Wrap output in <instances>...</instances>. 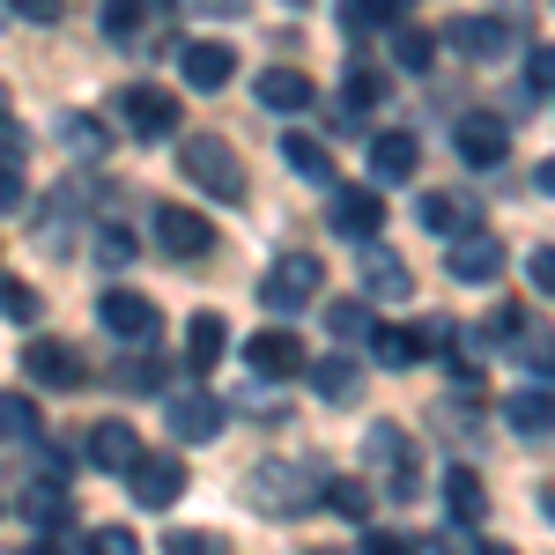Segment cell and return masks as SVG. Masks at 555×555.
<instances>
[{
	"label": "cell",
	"instance_id": "1",
	"mask_svg": "<svg viewBox=\"0 0 555 555\" xmlns=\"http://www.w3.org/2000/svg\"><path fill=\"white\" fill-rule=\"evenodd\" d=\"M178 171H185V185H201L208 201H222V208H237L253 185H245V164H237V149L222 141V133H193L185 149H178Z\"/></svg>",
	"mask_w": 555,
	"mask_h": 555
},
{
	"label": "cell",
	"instance_id": "2",
	"mask_svg": "<svg viewBox=\"0 0 555 555\" xmlns=\"http://www.w3.org/2000/svg\"><path fill=\"white\" fill-rule=\"evenodd\" d=\"M319 282H326V274H319L311 253H282L259 274V304H267V311H304V304H319Z\"/></svg>",
	"mask_w": 555,
	"mask_h": 555
},
{
	"label": "cell",
	"instance_id": "3",
	"mask_svg": "<svg viewBox=\"0 0 555 555\" xmlns=\"http://www.w3.org/2000/svg\"><path fill=\"white\" fill-rule=\"evenodd\" d=\"M245 496H253L259 512L289 518V512H297V504H311V496H326V481H311V474H297V467H289V460H267V467L253 474V489H245Z\"/></svg>",
	"mask_w": 555,
	"mask_h": 555
},
{
	"label": "cell",
	"instance_id": "4",
	"mask_svg": "<svg viewBox=\"0 0 555 555\" xmlns=\"http://www.w3.org/2000/svg\"><path fill=\"white\" fill-rule=\"evenodd\" d=\"M96 319H104V326H112L127 348H156V334H164V311L141 297V289H104Z\"/></svg>",
	"mask_w": 555,
	"mask_h": 555
},
{
	"label": "cell",
	"instance_id": "5",
	"mask_svg": "<svg viewBox=\"0 0 555 555\" xmlns=\"http://www.w3.org/2000/svg\"><path fill=\"white\" fill-rule=\"evenodd\" d=\"M149 237H156V245H164L171 259H201V253L215 245V230H208V222H201L193 208H178V201H164V208L149 215Z\"/></svg>",
	"mask_w": 555,
	"mask_h": 555
},
{
	"label": "cell",
	"instance_id": "6",
	"mask_svg": "<svg viewBox=\"0 0 555 555\" xmlns=\"http://www.w3.org/2000/svg\"><path fill=\"white\" fill-rule=\"evenodd\" d=\"M23 378L67 392V385L89 378V363H82V348H75V341H23Z\"/></svg>",
	"mask_w": 555,
	"mask_h": 555
},
{
	"label": "cell",
	"instance_id": "7",
	"mask_svg": "<svg viewBox=\"0 0 555 555\" xmlns=\"http://www.w3.org/2000/svg\"><path fill=\"white\" fill-rule=\"evenodd\" d=\"M444 274H452V282H474V289L496 282V274H504V237H496V230H467V237L444 253Z\"/></svg>",
	"mask_w": 555,
	"mask_h": 555
},
{
	"label": "cell",
	"instance_id": "8",
	"mask_svg": "<svg viewBox=\"0 0 555 555\" xmlns=\"http://www.w3.org/2000/svg\"><path fill=\"white\" fill-rule=\"evenodd\" d=\"M119 119L141 141H164V133H178V96L171 89H119Z\"/></svg>",
	"mask_w": 555,
	"mask_h": 555
},
{
	"label": "cell",
	"instance_id": "9",
	"mask_svg": "<svg viewBox=\"0 0 555 555\" xmlns=\"http://www.w3.org/2000/svg\"><path fill=\"white\" fill-rule=\"evenodd\" d=\"M245 363H253V378H297V371H311V363H304V341L289 326L253 334V341H245Z\"/></svg>",
	"mask_w": 555,
	"mask_h": 555
},
{
	"label": "cell",
	"instance_id": "10",
	"mask_svg": "<svg viewBox=\"0 0 555 555\" xmlns=\"http://www.w3.org/2000/svg\"><path fill=\"white\" fill-rule=\"evenodd\" d=\"M326 215H334V230H341V237H356V245H371V237L385 230V201H378V185H341Z\"/></svg>",
	"mask_w": 555,
	"mask_h": 555
},
{
	"label": "cell",
	"instance_id": "11",
	"mask_svg": "<svg viewBox=\"0 0 555 555\" xmlns=\"http://www.w3.org/2000/svg\"><path fill=\"white\" fill-rule=\"evenodd\" d=\"M127 489H133V504L164 512V504L185 496V460H156V452H141V467L127 474Z\"/></svg>",
	"mask_w": 555,
	"mask_h": 555
},
{
	"label": "cell",
	"instance_id": "12",
	"mask_svg": "<svg viewBox=\"0 0 555 555\" xmlns=\"http://www.w3.org/2000/svg\"><path fill=\"white\" fill-rule=\"evenodd\" d=\"M415 164H423V149H415V133L385 127L378 141H371V185H408V178H415Z\"/></svg>",
	"mask_w": 555,
	"mask_h": 555
},
{
	"label": "cell",
	"instance_id": "13",
	"mask_svg": "<svg viewBox=\"0 0 555 555\" xmlns=\"http://www.w3.org/2000/svg\"><path fill=\"white\" fill-rule=\"evenodd\" d=\"M452 52H467V60H496V52H512V23H496V15H460L452 30H444Z\"/></svg>",
	"mask_w": 555,
	"mask_h": 555
},
{
	"label": "cell",
	"instance_id": "14",
	"mask_svg": "<svg viewBox=\"0 0 555 555\" xmlns=\"http://www.w3.org/2000/svg\"><path fill=\"white\" fill-rule=\"evenodd\" d=\"M415 215H423V230H429V237H452V245H460L474 222H481L467 193H423V201H415Z\"/></svg>",
	"mask_w": 555,
	"mask_h": 555
},
{
	"label": "cell",
	"instance_id": "15",
	"mask_svg": "<svg viewBox=\"0 0 555 555\" xmlns=\"http://www.w3.org/2000/svg\"><path fill=\"white\" fill-rule=\"evenodd\" d=\"M222 423H230V408H222L215 392H185V400H171V437H185V444H208Z\"/></svg>",
	"mask_w": 555,
	"mask_h": 555
},
{
	"label": "cell",
	"instance_id": "16",
	"mask_svg": "<svg viewBox=\"0 0 555 555\" xmlns=\"http://www.w3.org/2000/svg\"><path fill=\"white\" fill-rule=\"evenodd\" d=\"M460 156H467L474 171H496V164L512 156V133L496 127L489 112H474V119H460Z\"/></svg>",
	"mask_w": 555,
	"mask_h": 555
},
{
	"label": "cell",
	"instance_id": "17",
	"mask_svg": "<svg viewBox=\"0 0 555 555\" xmlns=\"http://www.w3.org/2000/svg\"><path fill=\"white\" fill-rule=\"evenodd\" d=\"M363 289L385 304H400L408 289H415V274H408V259L392 253V245H363Z\"/></svg>",
	"mask_w": 555,
	"mask_h": 555
},
{
	"label": "cell",
	"instance_id": "18",
	"mask_svg": "<svg viewBox=\"0 0 555 555\" xmlns=\"http://www.w3.org/2000/svg\"><path fill=\"white\" fill-rule=\"evenodd\" d=\"M89 467L133 474V467H141V437H133L127 423H96V429H89Z\"/></svg>",
	"mask_w": 555,
	"mask_h": 555
},
{
	"label": "cell",
	"instance_id": "19",
	"mask_svg": "<svg viewBox=\"0 0 555 555\" xmlns=\"http://www.w3.org/2000/svg\"><path fill=\"white\" fill-rule=\"evenodd\" d=\"M253 96L267 104V112H304V104H319L311 75H297V67H267V75L253 82Z\"/></svg>",
	"mask_w": 555,
	"mask_h": 555
},
{
	"label": "cell",
	"instance_id": "20",
	"mask_svg": "<svg viewBox=\"0 0 555 555\" xmlns=\"http://www.w3.org/2000/svg\"><path fill=\"white\" fill-rule=\"evenodd\" d=\"M504 423L526 429V437H548L555 429V392L548 385H518V392H504Z\"/></svg>",
	"mask_w": 555,
	"mask_h": 555
},
{
	"label": "cell",
	"instance_id": "21",
	"mask_svg": "<svg viewBox=\"0 0 555 555\" xmlns=\"http://www.w3.org/2000/svg\"><path fill=\"white\" fill-rule=\"evenodd\" d=\"M178 67H185V82H193V89H222L230 75H237V52L201 38V44H185V52H178Z\"/></svg>",
	"mask_w": 555,
	"mask_h": 555
},
{
	"label": "cell",
	"instance_id": "22",
	"mask_svg": "<svg viewBox=\"0 0 555 555\" xmlns=\"http://www.w3.org/2000/svg\"><path fill=\"white\" fill-rule=\"evenodd\" d=\"M15 504H23V518H30V526H44V533H60V526H67V489H60L52 474H30Z\"/></svg>",
	"mask_w": 555,
	"mask_h": 555
},
{
	"label": "cell",
	"instance_id": "23",
	"mask_svg": "<svg viewBox=\"0 0 555 555\" xmlns=\"http://www.w3.org/2000/svg\"><path fill=\"white\" fill-rule=\"evenodd\" d=\"M222 348H230L222 311H193V326H185V363H193V371H215V363H222Z\"/></svg>",
	"mask_w": 555,
	"mask_h": 555
},
{
	"label": "cell",
	"instance_id": "24",
	"mask_svg": "<svg viewBox=\"0 0 555 555\" xmlns=\"http://www.w3.org/2000/svg\"><path fill=\"white\" fill-rule=\"evenodd\" d=\"M356 385H363V371H356L348 356H319V363H311V392H319V400H334V408L356 400Z\"/></svg>",
	"mask_w": 555,
	"mask_h": 555
},
{
	"label": "cell",
	"instance_id": "25",
	"mask_svg": "<svg viewBox=\"0 0 555 555\" xmlns=\"http://www.w3.org/2000/svg\"><path fill=\"white\" fill-rule=\"evenodd\" d=\"M444 504H452V518H460V526H474V518L489 512V496H481V474H474V467H452V474H444Z\"/></svg>",
	"mask_w": 555,
	"mask_h": 555
},
{
	"label": "cell",
	"instance_id": "26",
	"mask_svg": "<svg viewBox=\"0 0 555 555\" xmlns=\"http://www.w3.org/2000/svg\"><path fill=\"white\" fill-rule=\"evenodd\" d=\"M371 348H378L385 371H408V363H423V356H429L423 334H408V326H378V334H371Z\"/></svg>",
	"mask_w": 555,
	"mask_h": 555
},
{
	"label": "cell",
	"instance_id": "27",
	"mask_svg": "<svg viewBox=\"0 0 555 555\" xmlns=\"http://www.w3.org/2000/svg\"><path fill=\"white\" fill-rule=\"evenodd\" d=\"M282 156H289V171H297V178H319V185L334 178V156H326V141H311V133H289V141H282Z\"/></svg>",
	"mask_w": 555,
	"mask_h": 555
},
{
	"label": "cell",
	"instance_id": "28",
	"mask_svg": "<svg viewBox=\"0 0 555 555\" xmlns=\"http://www.w3.org/2000/svg\"><path fill=\"white\" fill-rule=\"evenodd\" d=\"M149 23V0H104V38L112 44H133Z\"/></svg>",
	"mask_w": 555,
	"mask_h": 555
},
{
	"label": "cell",
	"instance_id": "29",
	"mask_svg": "<svg viewBox=\"0 0 555 555\" xmlns=\"http://www.w3.org/2000/svg\"><path fill=\"white\" fill-rule=\"evenodd\" d=\"M363 452H371L378 467H392V474H400V489H408V437H400L392 423H378V429H371V437H363Z\"/></svg>",
	"mask_w": 555,
	"mask_h": 555
},
{
	"label": "cell",
	"instance_id": "30",
	"mask_svg": "<svg viewBox=\"0 0 555 555\" xmlns=\"http://www.w3.org/2000/svg\"><path fill=\"white\" fill-rule=\"evenodd\" d=\"M112 385H119V392H164V363L141 348V356H127V363L112 371Z\"/></svg>",
	"mask_w": 555,
	"mask_h": 555
},
{
	"label": "cell",
	"instance_id": "31",
	"mask_svg": "<svg viewBox=\"0 0 555 555\" xmlns=\"http://www.w3.org/2000/svg\"><path fill=\"white\" fill-rule=\"evenodd\" d=\"M385 67H371V60H356V67H348V104H356V112H363V104H385Z\"/></svg>",
	"mask_w": 555,
	"mask_h": 555
},
{
	"label": "cell",
	"instance_id": "32",
	"mask_svg": "<svg viewBox=\"0 0 555 555\" xmlns=\"http://www.w3.org/2000/svg\"><path fill=\"white\" fill-rule=\"evenodd\" d=\"M0 437H15V444L38 437V408H30L23 392H0Z\"/></svg>",
	"mask_w": 555,
	"mask_h": 555
},
{
	"label": "cell",
	"instance_id": "33",
	"mask_svg": "<svg viewBox=\"0 0 555 555\" xmlns=\"http://www.w3.org/2000/svg\"><path fill=\"white\" fill-rule=\"evenodd\" d=\"M392 60H400L408 75H423L429 60H437V38H429V30H400V44H392Z\"/></svg>",
	"mask_w": 555,
	"mask_h": 555
},
{
	"label": "cell",
	"instance_id": "34",
	"mask_svg": "<svg viewBox=\"0 0 555 555\" xmlns=\"http://www.w3.org/2000/svg\"><path fill=\"white\" fill-rule=\"evenodd\" d=\"M326 326H334V334H341V341H371V334H378V326H371V311H363V304H334V311H326Z\"/></svg>",
	"mask_w": 555,
	"mask_h": 555
},
{
	"label": "cell",
	"instance_id": "35",
	"mask_svg": "<svg viewBox=\"0 0 555 555\" xmlns=\"http://www.w3.org/2000/svg\"><path fill=\"white\" fill-rule=\"evenodd\" d=\"M0 311H8L15 326H30V319H38V289H23L15 274H0Z\"/></svg>",
	"mask_w": 555,
	"mask_h": 555
},
{
	"label": "cell",
	"instance_id": "36",
	"mask_svg": "<svg viewBox=\"0 0 555 555\" xmlns=\"http://www.w3.org/2000/svg\"><path fill=\"white\" fill-rule=\"evenodd\" d=\"M164 548H171V555H230V541H222V533H193V526H178Z\"/></svg>",
	"mask_w": 555,
	"mask_h": 555
},
{
	"label": "cell",
	"instance_id": "37",
	"mask_svg": "<svg viewBox=\"0 0 555 555\" xmlns=\"http://www.w3.org/2000/svg\"><path fill=\"white\" fill-rule=\"evenodd\" d=\"M326 504H334L341 518H363L371 512V489H363V481H326Z\"/></svg>",
	"mask_w": 555,
	"mask_h": 555
},
{
	"label": "cell",
	"instance_id": "38",
	"mask_svg": "<svg viewBox=\"0 0 555 555\" xmlns=\"http://www.w3.org/2000/svg\"><path fill=\"white\" fill-rule=\"evenodd\" d=\"M518 363L548 378V371H555V334H526V341H518Z\"/></svg>",
	"mask_w": 555,
	"mask_h": 555
},
{
	"label": "cell",
	"instance_id": "39",
	"mask_svg": "<svg viewBox=\"0 0 555 555\" xmlns=\"http://www.w3.org/2000/svg\"><path fill=\"white\" fill-rule=\"evenodd\" d=\"M408 0H348V23H400Z\"/></svg>",
	"mask_w": 555,
	"mask_h": 555
},
{
	"label": "cell",
	"instance_id": "40",
	"mask_svg": "<svg viewBox=\"0 0 555 555\" xmlns=\"http://www.w3.org/2000/svg\"><path fill=\"white\" fill-rule=\"evenodd\" d=\"M82 548H89V555H141V541H133V533H119V526H96Z\"/></svg>",
	"mask_w": 555,
	"mask_h": 555
},
{
	"label": "cell",
	"instance_id": "41",
	"mask_svg": "<svg viewBox=\"0 0 555 555\" xmlns=\"http://www.w3.org/2000/svg\"><path fill=\"white\" fill-rule=\"evenodd\" d=\"M356 555H415V541H400V533H385V526H371Z\"/></svg>",
	"mask_w": 555,
	"mask_h": 555
},
{
	"label": "cell",
	"instance_id": "42",
	"mask_svg": "<svg viewBox=\"0 0 555 555\" xmlns=\"http://www.w3.org/2000/svg\"><path fill=\"white\" fill-rule=\"evenodd\" d=\"M15 208H23V164L0 156V215H15Z\"/></svg>",
	"mask_w": 555,
	"mask_h": 555
},
{
	"label": "cell",
	"instance_id": "43",
	"mask_svg": "<svg viewBox=\"0 0 555 555\" xmlns=\"http://www.w3.org/2000/svg\"><path fill=\"white\" fill-rule=\"evenodd\" d=\"M67 141H75L82 156H104V127H96V119H67Z\"/></svg>",
	"mask_w": 555,
	"mask_h": 555
},
{
	"label": "cell",
	"instance_id": "44",
	"mask_svg": "<svg viewBox=\"0 0 555 555\" xmlns=\"http://www.w3.org/2000/svg\"><path fill=\"white\" fill-rule=\"evenodd\" d=\"M526 75H533V89H548V96H555V44H533Z\"/></svg>",
	"mask_w": 555,
	"mask_h": 555
},
{
	"label": "cell",
	"instance_id": "45",
	"mask_svg": "<svg viewBox=\"0 0 555 555\" xmlns=\"http://www.w3.org/2000/svg\"><path fill=\"white\" fill-rule=\"evenodd\" d=\"M526 274H533V289H541V297H555V245H541V253L526 259Z\"/></svg>",
	"mask_w": 555,
	"mask_h": 555
},
{
	"label": "cell",
	"instance_id": "46",
	"mask_svg": "<svg viewBox=\"0 0 555 555\" xmlns=\"http://www.w3.org/2000/svg\"><path fill=\"white\" fill-rule=\"evenodd\" d=\"M8 8H15L23 23H60V15H67V0H8Z\"/></svg>",
	"mask_w": 555,
	"mask_h": 555
},
{
	"label": "cell",
	"instance_id": "47",
	"mask_svg": "<svg viewBox=\"0 0 555 555\" xmlns=\"http://www.w3.org/2000/svg\"><path fill=\"white\" fill-rule=\"evenodd\" d=\"M496 334H518V304H496V311L481 319V341L496 348Z\"/></svg>",
	"mask_w": 555,
	"mask_h": 555
},
{
	"label": "cell",
	"instance_id": "48",
	"mask_svg": "<svg viewBox=\"0 0 555 555\" xmlns=\"http://www.w3.org/2000/svg\"><path fill=\"white\" fill-rule=\"evenodd\" d=\"M96 253H104V259H127V253H133V237L119 230V222H104V237H96Z\"/></svg>",
	"mask_w": 555,
	"mask_h": 555
},
{
	"label": "cell",
	"instance_id": "49",
	"mask_svg": "<svg viewBox=\"0 0 555 555\" xmlns=\"http://www.w3.org/2000/svg\"><path fill=\"white\" fill-rule=\"evenodd\" d=\"M201 15H245V0H193Z\"/></svg>",
	"mask_w": 555,
	"mask_h": 555
},
{
	"label": "cell",
	"instance_id": "50",
	"mask_svg": "<svg viewBox=\"0 0 555 555\" xmlns=\"http://www.w3.org/2000/svg\"><path fill=\"white\" fill-rule=\"evenodd\" d=\"M23 555H67V548H60V541H30Z\"/></svg>",
	"mask_w": 555,
	"mask_h": 555
},
{
	"label": "cell",
	"instance_id": "51",
	"mask_svg": "<svg viewBox=\"0 0 555 555\" xmlns=\"http://www.w3.org/2000/svg\"><path fill=\"white\" fill-rule=\"evenodd\" d=\"M541 193H555V156H548V164H541Z\"/></svg>",
	"mask_w": 555,
	"mask_h": 555
},
{
	"label": "cell",
	"instance_id": "52",
	"mask_svg": "<svg viewBox=\"0 0 555 555\" xmlns=\"http://www.w3.org/2000/svg\"><path fill=\"white\" fill-rule=\"evenodd\" d=\"M474 555H518V548H504V541H481V548H474Z\"/></svg>",
	"mask_w": 555,
	"mask_h": 555
},
{
	"label": "cell",
	"instance_id": "53",
	"mask_svg": "<svg viewBox=\"0 0 555 555\" xmlns=\"http://www.w3.org/2000/svg\"><path fill=\"white\" fill-rule=\"evenodd\" d=\"M541 512H548V518H555V489H541Z\"/></svg>",
	"mask_w": 555,
	"mask_h": 555
},
{
	"label": "cell",
	"instance_id": "54",
	"mask_svg": "<svg viewBox=\"0 0 555 555\" xmlns=\"http://www.w3.org/2000/svg\"><path fill=\"white\" fill-rule=\"evenodd\" d=\"M0 127H8V89H0Z\"/></svg>",
	"mask_w": 555,
	"mask_h": 555
},
{
	"label": "cell",
	"instance_id": "55",
	"mask_svg": "<svg viewBox=\"0 0 555 555\" xmlns=\"http://www.w3.org/2000/svg\"><path fill=\"white\" fill-rule=\"evenodd\" d=\"M164 8H193V0H164Z\"/></svg>",
	"mask_w": 555,
	"mask_h": 555
}]
</instances>
